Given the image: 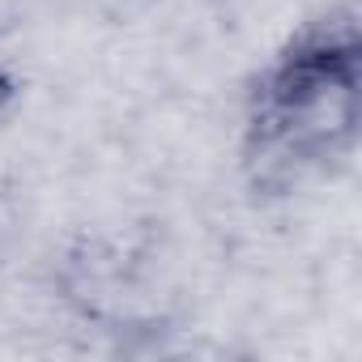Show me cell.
Listing matches in <instances>:
<instances>
[{"label":"cell","mask_w":362,"mask_h":362,"mask_svg":"<svg viewBox=\"0 0 362 362\" xmlns=\"http://www.w3.org/2000/svg\"><path fill=\"white\" fill-rule=\"evenodd\" d=\"M354 26L307 30L256 94L252 136L264 162L303 166L337 149L354 128Z\"/></svg>","instance_id":"1"}]
</instances>
